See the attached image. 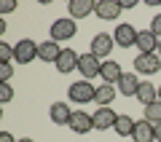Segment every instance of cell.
<instances>
[{"label":"cell","instance_id":"cell-1","mask_svg":"<svg viewBox=\"0 0 161 142\" xmlns=\"http://www.w3.org/2000/svg\"><path fill=\"white\" fill-rule=\"evenodd\" d=\"M94 94H97V86H92V80H75V83H70V89H67V97H70V102H75V105H89V102H94Z\"/></svg>","mask_w":161,"mask_h":142},{"label":"cell","instance_id":"cell-2","mask_svg":"<svg viewBox=\"0 0 161 142\" xmlns=\"http://www.w3.org/2000/svg\"><path fill=\"white\" fill-rule=\"evenodd\" d=\"M35 59H38V43H35V40L22 38L16 46H14V62L30 64V62H35Z\"/></svg>","mask_w":161,"mask_h":142},{"label":"cell","instance_id":"cell-3","mask_svg":"<svg viewBox=\"0 0 161 142\" xmlns=\"http://www.w3.org/2000/svg\"><path fill=\"white\" fill-rule=\"evenodd\" d=\"M113 46H115V38H113V35L99 32V35H94V38H92V54L99 59V62H108Z\"/></svg>","mask_w":161,"mask_h":142},{"label":"cell","instance_id":"cell-4","mask_svg":"<svg viewBox=\"0 0 161 142\" xmlns=\"http://www.w3.org/2000/svg\"><path fill=\"white\" fill-rule=\"evenodd\" d=\"M75 32H78V24H75V19H57V22L51 24V40H57V43H64V40L75 38Z\"/></svg>","mask_w":161,"mask_h":142},{"label":"cell","instance_id":"cell-5","mask_svg":"<svg viewBox=\"0 0 161 142\" xmlns=\"http://www.w3.org/2000/svg\"><path fill=\"white\" fill-rule=\"evenodd\" d=\"M121 11H124L121 0H97V6H94V14L102 22H115L121 16Z\"/></svg>","mask_w":161,"mask_h":142},{"label":"cell","instance_id":"cell-6","mask_svg":"<svg viewBox=\"0 0 161 142\" xmlns=\"http://www.w3.org/2000/svg\"><path fill=\"white\" fill-rule=\"evenodd\" d=\"M78 73L83 75V80H92V78H97V75L102 73V62H99L92 51H89V54H80V59H78Z\"/></svg>","mask_w":161,"mask_h":142},{"label":"cell","instance_id":"cell-7","mask_svg":"<svg viewBox=\"0 0 161 142\" xmlns=\"http://www.w3.org/2000/svg\"><path fill=\"white\" fill-rule=\"evenodd\" d=\"M134 70H137L140 75H156L161 70V57L158 54H137Z\"/></svg>","mask_w":161,"mask_h":142},{"label":"cell","instance_id":"cell-8","mask_svg":"<svg viewBox=\"0 0 161 142\" xmlns=\"http://www.w3.org/2000/svg\"><path fill=\"white\" fill-rule=\"evenodd\" d=\"M70 129L75 134H86V131H94V118L86 113V110H73V118H70Z\"/></svg>","mask_w":161,"mask_h":142},{"label":"cell","instance_id":"cell-9","mask_svg":"<svg viewBox=\"0 0 161 142\" xmlns=\"http://www.w3.org/2000/svg\"><path fill=\"white\" fill-rule=\"evenodd\" d=\"M137 32H140V30H134L132 24H118V27H115V32H113L115 46H121V48L137 46Z\"/></svg>","mask_w":161,"mask_h":142},{"label":"cell","instance_id":"cell-10","mask_svg":"<svg viewBox=\"0 0 161 142\" xmlns=\"http://www.w3.org/2000/svg\"><path fill=\"white\" fill-rule=\"evenodd\" d=\"M92 118H94V129L108 131V129H113V126H115L118 115L113 113V107H97V113H94Z\"/></svg>","mask_w":161,"mask_h":142},{"label":"cell","instance_id":"cell-11","mask_svg":"<svg viewBox=\"0 0 161 142\" xmlns=\"http://www.w3.org/2000/svg\"><path fill=\"white\" fill-rule=\"evenodd\" d=\"M94 0H70L67 3V11H70V19H86L89 14H94Z\"/></svg>","mask_w":161,"mask_h":142},{"label":"cell","instance_id":"cell-12","mask_svg":"<svg viewBox=\"0 0 161 142\" xmlns=\"http://www.w3.org/2000/svg\"><path fill=\"white\" fill-rule=\"evenodd\" d=\"M78 59H80V54H75L73 48H62V54H59V59H57V70L62 75L73 73V70H78Z\"/></svg>","mask_w":161,"mask_h":142},{"label":"cell","instance_id":"cell-13","mask_svg":"<svg viewBox=\"0 0 161 142\" xmlns=\"http://www.w3.org/2000/svg\"><path fill=\"white\" fill-rule=\"evenodd\" d=\"M137 48H140V54H156L158 51V38L150 30H140L137 32Z\"/></svg>","mask_w":161,"mask_h":142},{"label":"cell","instance_id":"cell-14","mask_svg":"<svg viewBox=\"0 0 161 142\" xmlns=\"http://www.w3.org/2000/svg\"><path fill=\"white\" fill-rule=\"evenodd\" d=\"M48 115H51V121L57 126H67L70 118H73V110H70V105H64V102H54L51 107H48Z\"/></svg>","mask_w":161,"mask_h":142},{"label":"cell","instance_id":"cell-15","mask_svg":"<svg viewBox=\"0 0 161 142\" xmlns=\"http://www.w3.org/2000/svg\"><path fill=\"white\" fill-rule=\"evenodd\" d=\"M59 54H62V48H59L57 40H43V43H38V59H43V62H54L57 64Z\"/></svg>","mask_w":161,"mask_h":142},{"label":"cell","instance_id":"cell-16","mask_svg":"<svg viewBox=\"0 0 161 142\" xmlns=\"http://www.w3.org/2000/svg\"><path fill=\"white\" fill-rule=\"evenodd\" d=\"M134 142H156V126L150 123V121H137V126H134V134H132Z\"/></svg>","mask_w":161,"mask_h":142},{"label":"cell","instance_id":"cell-17","mask_svg":"<svg viewBox=\"0 0 161 142\" xmlns=\"http://www.w3.org/2000/svg\"><path fill=\"white\" fill-rule=\"evenodd\" d=\"M140 83H142V80H137V75H134V73H124V75H121V80H118L115 86H118V91L124 94V97H137Z\"/></svg>","mask_w":161,"mask_h":142},{"label":"cell","instance_id":"cell-18","mask_svg":"<svg viewBox=\"0 0 161 142\" xmlns=\"http://www.w3.org/2000/svg\"><path fill=\"white\" fill-rule=\"evenodd\" d=\"M121 75H124V70H121V64L115 62V59H108V62H102V73H99V78L105 80V83H118Z\"/></svg>","mask_w":161,"mask_h":142},{"label":"cell","instance_id":"cell-19","mask_svg":"<svg viewBox=\"0 0 161 142\" xmlns=\"http://www.w3.org/2000/svg\"><path fill=\"white\" fill-rule=\"evenodd\" d=\"M115 94H118V89H115L113 83H102V86H97V94H94V102H97L99 107H110V102L115 99Z\"/></svg>","mask_w":161,"mask_h":142},{"label":"cell","instance_id":"cell-20","mask_svg":"<svg viewBox=\"0 0 161 142\" xmlns=\"http://www.w3.org/2000/svg\"><path fill=\"white\" fill-rule=\"evenodd\" d=\"M137 99L148 107V105L158 102V89H156L150 80H142V83H140V89H137Z\"/></svg>","mask_w":161,"mask_h":142},{"label":"cell","instance_id":"cell-21","mask_svg":"<svg viewBox=\"0 0 161 142\" xmlns=\"http://www.w3.org/2000/svg\"><path fill=\"white\" fill-rule=\"evenodd\" d=\"M134 126H137V121L129 118V115H118V121H115V134L118 137H132L134 134Z\"/></svg>","mask_w":161,"mask_h":142},{"label":"cell","instance_id":"cell-22","mask_svg":"<svg viewBox=\"0 0 161 142\" xmlns=\"http://www.w3.org/2000/svg\"><path fill=\"white\" fill-rule=\"evenodd\" d=\"M145 121H150L153 126H156V123H161V99L145 107Z\"/></svg>","mask_w":161,"mask_h":142},{"label":"cell","instance_id":"cell-23","mask_svg":"<svg viewBox=\"0 0 161 142\" xmlns=\"http://www.w3.org/2000/svg\"><path fill=\"white\" fill-rule=\"evenodd\" d=\"M14 99V86L11 83H0V105H8Z\"/></svg>","mask_w":161,"mask_h":142},{"label":"cell","instance_id":"cell-24","mask_svg":"<svg viewBox=\"0 0 161 142\" xmlns=\"http://www.w3.org/2000/svg\"><path fill=\"white\" fill-rule=\"evenodd\" d=\"M14 78V64L11 62H0V83H8Z\"/></svg>","mask_w":161,"mask_h":142},{"label":"cell","instance_id":"cell-25","mask_svg":"<svg viewBox=\"0 0 161 142\" xmlns=\"http://www.w3.org/2000/svg\"><path fill=\"white\" fill-rule=\"evenodd\" d=\"M0 62H14V46L0 40Z\"/></svg>","mask_w":161,"mask_h":142},{"label":"cell","instance_id":"cell-26","mask_svg":"<svg viewBox=\"0 0 161 142\" xmlns=\"http://www.w3.org/2000/svg\"><path fill=\"white\" fill-rule=\"evenodd\" d=\"M150 32L161 40V14H156V16H153V22H150Z\"/></svg>","mask_w":161,"mask_h":142},{"label":"cell","instance_id":"cell-27","mask_svg":"<svg viewBox=\"0 0 161 142\" xmlns=\"http://www.w3.org/2000/svg\"><path fill=\"white\" fill-rule=\"evenodd\" d=\"M14 8H16V3H14V0H8V3H3V6H0V14H11Z\"/></svg>","mask_w":161,"mask_h":142},{"label":"cell","instance_id":"cell-28","mask_svg":"<svg viewBox=\"0 0 161 142\" xmlns=\"http://www.w3.org/2000/svg\"><path fill=\"white\" fill-rule=\"evenodd\" d=\"M0 142H19V139H14L11 131H0Z\"/></svg>","mask_w":161,"mask_h":142},{"label":"cell","instance_id":"cell-29","mask_svg":"<svg viewBox=\"0 0 161 142\" xmlns=\"http://www.w3.org/2000/svg\"><path fill=\"white\" fill-rule=\"evenodd\" d=\"M156 142H161V123H156Z\"/></svg>","mask_w":161,"mask_h":142},{"label":"cell","instance_id":"cell-30","mask_svg":"<svg viewBox=\"0 0 161 142\" xmlns=\"http://www.w3.org/2000/svg\"><path fill=\"white\" fill-rule=\"evenodd\" d=\"M19 142H35V139H30V137H22V139H19Z\"/></svg>","mask_w":161,"mask_h":142},{"label":"cell","instance_id":"cell-31","mask_svg":"<svg viewBox=\"0 0 161 142\" xmlns=\"http://www.w3.org/2000/svg\"><path fill=\"white\" fill-rule=\"evenodd\" d=\"M156 54H158V57H161V40H158V51H156Z\"/></svg>","mask_w":161,"mask_h":142},{"label":"cell","instance_id":"cell-32","mask_svg":"<svg viewBox=\"0 0 161 142\" xmlns=\"http://www.w3.org/2000/svg\"><path fill=\"white\" fill-rule=\"evenodd\" d=\"M158 99H161V86H158Z\"/></svg>","mask_w":161,"mask_h":142}]
</instances>
